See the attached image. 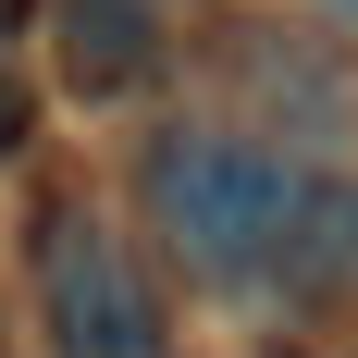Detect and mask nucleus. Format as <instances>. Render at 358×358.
I'll use <instances>...</instances> for the list:
<instances>
[{
  "instance_id": "obj_1",
  "label": "nucleus",
  "mask_w": 358,
  "mask_h": 358,
  "mask_svg": "<svg viewBox=\"0 0 358 358\" xmlns=\"http://www.w3.org/2000/svg\"><path fill=\"white\" fill-rule=\"evenodd\" d=\"M296 161L272 136H248V124H161L136 161V210L148 235L173 248V272H198V285H272L285 272V235H296Z\"/></svg>"
},
{
  "instance_id": "obj_2",
  "label": "nucleus",
  "mask_w": 358,
  "mask_h": 358,
  "mask_svg": "<svg viewBox=\"0 0 358 358\" xmlns=\"http://www.w3.org/2000/svg\"><path fill=\"white\" fill-rule=\"evenodd\" d=\"M25 259H37V334H50V358H173L161 285H148L136 235L111 222V198L50 185L25 210Z\"/></svg>"
},
{
  "instance_id": "obj_3",
  "label": "nucleus",
  "mask_w": 358,
  "mask_h": 358,
  "mask_svg": "<svg viewBox=\"0 0 358 358\" xmlns=\"http://www.w3.org/2000/svg\"><path fill=\"white\" fill-rule=\"evenodd\" d=\"M37 25H50V62L87 111H124L161 74V0H37Z\"/></svg>"
},
{
  "instance_id": "obj_4",
  "label": "nucleus",
  "mask_w": 358,
  "mask_h": 358,
  "mask_svg": "<svg viewBox=\"0 0 358 358\" xmlns=\"http://www.w3.org/2000/svg\"><path fill=\"white\" fill-rule=\"evenodd\" d=\"M272 285L358 296V173H309L296 185V235H285V272Z\"/></svg>"
},
{
  "instance_id": "obj_5",
  "label": "nucleus",
  "mask_w": 358,
  "mask_h": 358,
  "mask_svg": "<svg viewBox=\"0 0 358 358\" xmlns=\"http://www.w3.org/2000/svg\"><path fill=\"white\" fill-rule=\"evenodd\" d=\"M37 136V99H25V87H13V74H0V161H13V148H25Z\"/></svg>"
},
{
  "instance_id": "obj_6",
  "label": "nucleus",
  "mask_w": 358,
  "mask_h": 358,
  "mask_svg": "<svg viewBox=\"0 0 358 358\" xmlns=\"http://www.w3.org/2000/svg\"><path fill=\"white\" fill-rule=\"evenodd\" d=\"M25 13H37V0H0V37H25Z\"/></svg>"
},
{
  "instance_id": "obj_7",
  "label": "nucleus",
  "mask_w": 358,
  "mask_h": 358,
  "mask_svg": "<svg viewBox=\"0 0 358 358\" xmlns=\"http://www.w3.org/2000/svg\"><path fill=\"white\" fill-rule=\"evenodd\" d=\"M322 13H334V25H358V0H322Z\"/></svg>"
},
{
  "instance_id": "obj_8",
  "label": "nucleus",
  "mask_w": 358,
  "mask_h": 358,
  "mask_svg": "<svg viewBox=\"0 0 358 358\" xmlns=\"http://www.w3.org/2000/svg\"><path fill=\"white\" fill-rule=\"evenodd\" d=\"M0 358H13V322H0Z\"/></svg>"
}]
</instances>
